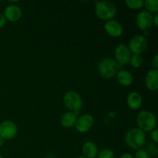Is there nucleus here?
I'll return each instance as SVG.
<instances>
[{
    "mask_svg": "<svg viewBox=\"0 0 158 158\" xmlns=\"http://www.w3.org/2000/svg\"><path fill=\"white\" fill-rule=\"evenodd\" d=\"M83 156L86 158H95L98 153V148L96 143L92 141H86L82 148Z\"/></svg>",
    "mask_w": 158,
    "mask_h": 158,
    "instance_id": "nucleus-16",
    "label": "nucleus"
},
{
    "mask_svg": "<svg viewBox=\"0 0 158 158\" xmlns=\"http://www.w3.org/2000/svg\"><path fill=\"white\" fill-rule=\"evenodd\" d=\"M143 57L140 54H133L131 56V60H130V63H131V66L134 68L140 67L141 65L143 64Z\"/></svg>",
    "mask_w": 158,
    "mask_h": 158,
    "instance_id": "nucleus-19",
    "label": "nucleus"
},
{
    "mask_svg": "<svg viewBox=\"0 0 158 158\" xmlns=\"http://www.w3.org/2000/svg\"><path fill=\"white\" fill-rule=\"evenodd\" d=\"M119 158H134V156L131 154H128V153H125V154H122Z\"/></svg>",
    "mask_w": 158,
    "mask_h": 158,
    "instance_id": "nucleus-28",
    "label": "nucleus"
},
{
    "mask_svg": "<svg viewBox=\"0 0 158 158\" xmlns=\"http://www.w3.org/2000/svg\"><path fill=\"white\" fill-rule=\"evenodd\" d=\"M104 29L106 33L112 37H119L123 32V28L118 21L114 19L108 20L104 24Z\"/></svg>",
    "mask_w": 158,
    "mask_h": 158,
    "instance_id": "nucleus-11",
    "label": "nucleus"
},
{
    "mask_svg": "<svg viewBox=\"0 0 158 158\" xmlns=\"http://www.w3.org/2000/svg\"><path fill=\"white\" fill-rule=\"evenodd\" d=\"M0 158H3V157L2 155H0Z\"/></svg>",
    "mask_w": 158,
    "mask_h": 158,
    "instance_id": "nucleus-31",
    "label": "nucleus"
},
{
    "mask_svg": "<svg viewBox=\"0 0 158 158\" xmlns=\"http://www.w3.org/2000/svg\"><path fill=\"white\" fill-rule=\"evenodd\" d=\"M145 84L148 89L156 91L158 89V70L151 69L147 73L145 77Z\"/></svg>",
    "mask_w": 158,
    "mask_h": 158,
    "instance_id": "nucleus-13",
    "label": "nucleus"
},
{
    "mask_svg": "<svg viewBox=\"0 0 158 158\" xmlns=\"http://www.w3.org/2000/svg\"><path fill=\"white\" fill-rule=\"evenodd\" d=\"M143 6L146 8V10L151 13H157L158 0H146L143 2Z\"/></svg>",
    "mask_w": 158,
    "mask_h": 158,
    "instance_id": "nucleus-18",
    "label": "nucleus"
},
{
    "mask_svg": "<svg viewBox=\"0 0 158 158\" xmlns=\"http://www.w3.org/2000/svg\"><path fill=\"white\" fill-rule=\"evenodd\" d=\"M142 102L141 95L137 92H131L127 98V103L131 110H138L141 106Z\"/></svg>",
    "mask_w": 158,
    "mask_h": 158,
    "instance_id": "nucleus-14",
    "label": "nucleus"
},
{
    "mask_svg": "<svg viewBox=\"0 0 158 158\" xmlns=\"http://www.w3.org/2000/svg\"><path fill=\"white\" fill-rule=\"evenodd\" d=\"M63 100L65 106L69 110L70 112L78 111L83 107V99L76 91L69 90L66 92L63 96Z\"/></svg>",
    "mask_w": 158,
    "mask_h": 158,
    "instance_id": "nucleus-5",
    "label": "nucleus"
},
{
    "mask_svg": "<svg viewBox=\"0 0 158 158\" xmlns=\"http://www.w3.org/2000/svg\"><path fill=\"white\" fill-rule=\"evenodd\" d=\"M18 128L16 124L11 120H4L0 123V137L3 140H11L16 136Z\"/></svg>",
    "mask_w": 158,
    "mask_h": 158,
    "instance_id": "nucleus-7",
    "label": "nucleus"
},
{
    "mask_svg": "<svg viewBox=\"0 0 158 158\" xmlns=\"http://www.w3.org/2000/svg\"><path fill=\"white\" fill-rule=\"evenodd\" d=\"M151 65L154 67V69H157L158 68V53H156L152 59V61H151Z\"/></svg>",
    "mask_w": 158,
    "mask_h": 158,
    "instance_id": "nucleus-25",
    "label": "nucleus"
},
{
    "mask_svg": "<svg viewBox=\"0 0 158 158\" xmlns=\"http://www.w3.org/2000/svg\"><path fill=\"white\" fill-rule=\"evenodd\" d=\"M120 66L114 59L104 58L98 65L99 73L103 78L110 79L118 73Z\"/></svg>",
    "mask_w": 158,
    "mask_h": 158,
    "instance_id": "nucleus-2",
    "label": "nucleus"
},
{
    "mask_svg": "<svg viewBox=\"0 0 158 158\" xmlns=\"http://www.w3.org/2000/svg\"><path fill=\"white\" fill-rule=\"evenodd\" d=\"M143 0H126L125 3L127 6L132 9H139L143 6Z\"/></svg>",
    "mask_w": 158,
    "mask_h": 158,
    "instance_id": "nucleus-20",
    "label": "nucleus"
},
{
    "mask_svg": "<svg viewBox=\"0 0 158 158\" xmlns=\"http://www.w3.org/2000/svg\"><path fill=\"white\" fill-rule=\"evenodd\" d=\"M75 158H86V157H85L84 156H79V157H77Z\"/></svg>",
    "mask_w": 158,
    "mask_h": 158,
    "instance_id": "nucleus-30",
    "label": "nucleus"
},
{
    "mask_svg": "<svg viewBox=\"0 0 158 158\" xmlns=\"http://www.w3.org/2000/svg\"><path fill=\"white\" fill-rule=\"evenodd\" d=\"M153 15L152 13L147 10H142L137 14L136 18V23L137 26L142 30H147L151 27L153 24Z\"/></svg>",
    "mask_w": 158,
    "mask_h": 158,
    "instance_id": "nucleus-9",
    "label": "nucleus"
},
{
    "mask_svg": "<svg viewBox=\"0 0 158 158\" xmlns=\"http://www.w3.org/2000/svg\"><path fill=\"white\" fill-rule=\"evenodd\" d=\"M137 123L139 129L143 132H151L155 129L157 120L154 114L149 110H142L137 117Z\"/></svg>",
    "mask_w": 158,
    "mask_h": 158,
    "instance_id": "nucleus-4",
    "label": "nucleus"
},
{
    "mask_svg": "<svg viewBox=\"0 0 158 158\" xmlns=\"http://www.w3.org/2000/svg\"><path fill=\"white\" fill-rule=\"evenodd\" d=\"M99 158H114V153L110 149H103L99 154Z\"/></svg>",
    "mask_w": 158,
    "mask_h": 158,
    "instance_id": "nucleus-21",
    "label": "nucleus"
},
{
    "mask_svg": "<svg viewBox=\"0 0 158 158\" xmlns=\"http://www.w3.org/2000/svg\"><path fill=\"white\" fill-rule=\"evenodd\" d=\"M3 144H4V140H3L2 137H0V148H1V147H2Z\"/></svg>",
    "mask_w": 158,
    "mask_h": 158,
    "instance_id": "nucleus-29",
    "label": "nucleus"
},
{
    "mask_svg": "<svg viewBox=\"0 0 158 158\" xmlns=\"http://www.w3.org/2000/svg\"><path fill=\"white\" fill-rule=\"evenodd\" d=\"M4 16L6 19L10 22L18 21L22 16L21 9L16 5H9L5 9Z\"/></svg>",
    "mask_w": 158,
    "mask_h": 158,
    "instance_id": "nucleus-12",
    "label": "nucleus"
},
{
    "mask_svg": "<svg viewBox=\"0 0 158 158\" xmlns=\"http://www.w3.org/2000/svg\"><path fill=\"white\" fill-rule=\"evenodd\" d=\"M134 158H150V155L146 150L139 149L136 151Z\"/></svg>",
    "mask_w": 158,
    "mask_h": 158,
    "instance_id": "nucleus-22",
    "label": "nucleus"
},
{
    "mask_svg": "<svg viewBox=\"0 0 158 158\" xmlns=\"http://www.w3.org/2000/svg\"><path fill=\"white\" fill-rule=\"evenodd\" d=\"M117 79L118 83L123 86H128L132 84L134 77L130 71L126 69L119 70L117 73Z\"/></svg>",
    "mask_w": 158,
    "mask_h": 158,
    "instance_id": "nucleus-15",
    "label": "nucleus"
},
{
    "mask_svg": "<svg viewBox=\"0 0 158 158\" xmlns=\"http://www.w3.org/2000/svg\"><path fill=\"white\" fill-rule=\"evenodd\" d=\"M148 150L147 151V152L150 154H152V155L154 156H156L157 154V147L155 146L154 144H153V143H150L149 145H148Z\"/></svg>",
    "mask_w": 158,
    "mask_h": 158,
    "instance_id": "nucleus-23",
    "label": "nucleus"
},
{
    "mask_svg": "<svg viewBox=\"0 0 158 158\" xmlns=\"http://www.w3.org/2000/svg\"><path fill=\"white\" fill-rule=\"evenodd\" d=\"M94 123V117L89 114H83L78 117L75 123L76 128L80 133H86L93 127Z\"/></svg>",
    "mask_w": 158,
    "mask_h": 158,
    "instance_id": "nucleus-10",
    "label": "nucleus"
},
{
    "mask_svg": "<svg viewBox=\"0 0 158 158\" xmlns=\"http://www.w3.org/2000/svg\"><path fill=\"white\" fill-rule=\"evenodd\" d=\"M77 120V117L73 112H66L61 116L60 123L64 127L69 128L75 125Z\"/></svg>",
    "mask_w": 158,
    "mask_h": 158,
    "instance_id": "nucleus-17",
    "label": "nucleus"
},
{
    "mask_svg": "<svg viewBox=\"0 0 158 158\" xmlns=\"http://www.w3.org/2000/svg\"><path fill=\"white\" fill-rule=\"evenodd\" d=\"M114 55H115V60L117 63L120 66H123L130 63L132 54L127 45L120 44L115 49Z\"/></svg>",
    "mask_w": 158,
    "mask_h": 158,
    "instance_id": "nucleus-8",
    "label": "nucleus"
},
{
    "mask_svg": "<svg viewBox=\"0 0 158 158\" xmlns=\"http://www.w3.org/2000/svg\"><path fill=\"white\" fill-rule=\"evenodd\" d=\"M95 13L99 19L105 21L111 20L117 14V8L111 2H98L95 6Z\"/></svg>",
    "mask_w": 158,
    "mask_h": 158,
    "instance_id": "nucleus-3",
    "label": "nucleus"
},
{
    "mask_svg": "<svg viewBox=\"0 0 158 158\" xmlns=\"http://www.w3.org/2000/svg\"><path fill=\"white\" fill-rule=\"evenodd\" d=\"M146 134L137 128H131L126 133L124 137L125 143L134 151L140 149L146 143Z\"/></svg>",
    "mask_w": 158,
    "mask_h": 158,
    "instance_id": "nucleus-1",
    "label": "nucleus"
},
{
    "mask_svg": "<svg viewBox=\"0 0 158 158\" xmlns=\"http://www.w3.org/2000/svg\"><path fill=\"white\" fill-rule=\"evenodd\" d=\"M6 19L5 18L4 15L2 13H0V28H2L6 26Z\"/></svg>",
    "mask_w": 158,
    "mask_h": 158,
    "instance_id": "nucleus-26",
    "label": "nucleus"
},
{
    "mask_svg": "<svg viewBox=\"0 0 158 158\" xmlns=\"http://www.w3.org/2000/svg\"><path fill=\"white\" fill-rule=\"evenodd\" d=\"M153 24L155 25V26H158V13H156L155 15L153 17Z\"/></svg>",
    "mask_w": 158,
    "mask_h": 158,
    "instance_id": "nucleus-27",
    "label": "nucleus"
},
{
    "mask_svg": "<svg viewBox=\"0 0 158 158\" xmlns=\"http://www.w3.org/2000/svg\"><path fill=\"white\" fill-rule=\"evenodd\" d=\"M151 138L152 139L154 143H157L158 142V131L157 129H154L153 131H151Z\"/></svg>",
    "mask_w": 158,
    "mask_h": 158,
    "instance_id": "nucleus-24",
    "label": "nucleus"
},
{
    "mask_svg": "<svg viewBox=\"0 0 158 158\" xmlns=\"http://www.w3.org/2000/svg\"><path fill=\"white\" fill-rule=\"evenodd\" d=\"M148 40L142 35H136L132 37L129 43V49L134 54H141L148 49Z\"/></svg>",
    "mask_w": 158,
    "mask_h": 158,
    "instance_id": "nucleus-6",
    "label": "nucleus"
}]
</instances>
